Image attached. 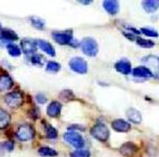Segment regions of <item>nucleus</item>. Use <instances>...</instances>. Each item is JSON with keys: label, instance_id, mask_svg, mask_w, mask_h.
I'll list each match as a JSON object with an SVG mask.
<instances>
[{"label": "nucleus", "instance_id": "nucleus-1", "mask_svg": "<svg viewBox=\"0 0 159 157\" xmlns=\"http://www.w3.org/2000/svg\"><path fill=\"white\" fill-rule=\"evenodd\" d=\"M91 135L99 141H106L110 136V131L103 122H98L91 128Z\"/></svg>", "mask_w": 159, "mask_h": 157}, {"label": "nucleus", "instance_id": "nucleus-2", "mask_svg": "<svg viewBox=\"0 0 159 157\" xmlns=\"http://www.w3.org/2000/svg\"><path fill=\"white\" fill-rule=\"evenodd\" d=\"M82 51L88 57H95L98 53V45L92 38H85L81 43Z\"/></svg>", "mask_w": 159, "mask_h": 157}, {"label": "nucleus", "instance_id": "nucleus-3", "mask_svg": "<svg viewBox=\"0 0 159 157\" xmlns=\"http://www.w3.org/2000/svg\"><path fill=\"white\" fill-rule=\"evenodd\" d=\"M16 136L21 141H30L35 136V130L30 125H21L19 126L16 131Z\"/></svg>", "mask_w": 159, "mask_h": 157}, {"label": "nucleus", "instance_id": "nucleus-4", "mask_svg": "<svg viewBox=\"0 0 159 157\" xmlns=\"http://www.w3.org/2000/svg\"><path fill=\"white\" fill-rule=\"evenodd\" d=\"M63 138H64L65 141L68 142L69 145H71L72 147L76 148V149L83 148L84 145H85L84 138L82 137L81 134H79V133H76V132H72V131L64 133Z\"/></svg>", "mask_w": 159, "mask_h": 157}, {"label": "nucleus", "instance_id": "nucleus-5", "mask_svg": "<svg viewBox=\"0 0 159 157\" xmlns=\"http://www.w3.org/2000/svg\"><path fill=\"white\" fill-rule=\"evenodd\" d=\"M4 101L11 108L16 109V108H19L23 104L24 99L21 92H19V91H13V92H10L5 95Z\"/></svg>", "mask_w": 159, "mask_h": 157}, {"label": "nucleus", "instance_id": "nucleus-6", "mask_svg": "<svg viewBox=\"0 0 159 157\" xmlns=\"http://www.w3.org/2000/svg\"><path fill=\"white\" fill-rule=\"evenodd\" d=\"M69 66L73 71H75V72L81 73V75L86 73L87 70H88L87 62L85 61L84 59L79 58V57H75V58H72L71 60H70Z\"/></svg>", "mask_w": 159, "mask_h": 157}, {"label": "nucleus", "instance_id": "nucleus-7", "mask_svg": "<svg viewBox=\"0 0 159 157\" xmlns=\"http://www.w3.org/2000/svg\"><path fill=\"white\" fill-rule=\"evenodd\" d=\"M52 37L57 43H59L61 45L70 44L73 40L71 31H63V33H61V31H55V33L52 34Z\"/></svg>", "mask_w": 159, "mask_h": 157}, {"label": "nucleus", "instance_id": "nucleus-8", "mask_svg": "<svg viewBox=\"0 0 159 157\" xmlns=\"http://www.w3.org/2000/svg\"><path fill=\"white\" fill-rule=\"evenodd\" d=\"M112 128L117 132H128L131 129V125L124 119H115L112 122Z\"/></svg>", "mask_w": 159, "mask_h": 157}, {"label": "nucleus", "instance_id": "nucleus-9", "mask_svg": "<svg viewBox=\"0 0 159 157\" xmlns=\"http://www.w3.org/2000/svg\"><path fill=\"white\" fill-rule=\"evenodd\" d=\"M115 69L118 71V72L123 73V75H129L132 71L131 68V63H130L128 60H120L115 64Z\"/></svg>", "mask_w": 159, "mask_h": 157}, {"label": "nucleus", "instance_id": "nucleus-10", "mask_svg": "<svg viewBox=\"0 0 159 157\" xmlns=\"http://www.w3.org/2000/svg\"><path fill=\"white\" fill-rule=\"evenodd\" d=\"M62 105L59 102L53 101L49 104V106L47 107V114L50 118H58L61 113Z\"/></svg>", "mask_w": 159, "mask_h": 157}, {"label": "nucleus", "instance_id": "nucleus-11", "mask_svg": "<svg viewBox=\"0 0 159 157\" xmlns=\"http://www.w3.org/2000/svg\"><path fill=\"white\" fill-rule=\"evenodd\" d=\"M21 46L26 55H34V53L37 50V47H38L36 41H33V40H23L21 42Z\"/></svg>", "mask_w": 159, "mask_h": 157}, {"label": "nucleus", "instance_id": "nucleus-12", "mask_svg": "<svg viewBox=\"0 0 159 157\" xmlns=\"http://www.w3.org/2000/svg\"><path fill=\"white\" fill-rule=\"evenodd\" d=\"M37 43V46L41 48L42 50L45 51L47 55L52 56V57H55L56 56V51H55V48L52 47V45L47 41H44V40H37L36 41Z\"/></svg>", "mask_w": 159, "mask_h": 157}, {"label": "nucleus", "instance_id": "nucleus-13", "mask_svg": "<svg viewBox=\"0 0 159 157\" xmlns=\"http://www.w3.org/2000/svg\"><path fill=\"white\" fill-rule=\"evenodd\" d=\"M133 76H139V78H151L153 76V72L151 69L144 67V66H139L136 67L132 70Z\"/></svg>", "mask_w": 159, "mask_h": 157}, {"label": "nucleus", "instance_id": "nucleus-14", "mask_svg": "<svg viewBox=\"0 0 159 157\" xmlns=\"http://www.w3.org/2000/svg\"><path fill=\"white\" fill-rule=\"evenodd\" d=\"M126 114H127L128 118H129L132 122H134V124H140L141 121H143V118H141L140 112H139L138 110L134 109V108H130V109H128Z\"/></svg>", "mask_w": 159, "mask_h": 157}, {"label": "nucleus", "instance_id": "nucleus-15", "mask_svg": "<svg viewBox=\"0 0 159 157\" xmlns=\"http://www.w3.org/2000/svg\"><path fill=\"white\" fill-rule=\"evenodd\" d=\"M104 8L110 15H116L118 12V2L114 0H106L104 1Z\"/></svg>", "mask_w": 159, "mask_h": 157}, {"label": "nucleus", "instance_id": "nucleus-16", "mask_svg": "<svg viewBox=\"0 0 159 157\" xmlns=\"http://www.w3.org/2000/svg\"><path fill=\"white\" fill-rule=\"evenodd\" d=\"M13 80L10 76L2 75L0 76V91H5L11 89L13 86Z\"/></svg>", "mask_w": 159, "mask_h": 157}, {"label": "nucleus", "instance_id": "nucleus-17", "mask_svg": "<svg viewBox=\"0 0 159 157\" xmlns=\"http://www.w3.org/2000/svg\"><path fill=\"white\" fill-rule=\"evenodd\" d=\"M136 150H137V148L133 142H127V144L121 145L119 151L124 156H131L133 153L136 152Z\"/></svg>", "mask_w": 159, "mask_h": 157}, {"label": "nucleus", "instance_id": "nucleus-18", "mask_svg": "<svg viewBox=\"0 0 159 157\" xmlns=\"http://www.w3.org/2000/svg\"><path fill=\"white\" fill-rule=\"evenodd\" d=\"M159 7V2L157 0H146L143 1V7L147 13H153Z\"/></svg>", "mask_w": 159, "mask_h": 157}, {"label": "nucleus", "instance_id": "nucleus-19", "mask_svg": "<svg viewBox=\"0 0 159 157\" xmlns=\"http://www.w3.org/2000/svg\"><path fill=\"white\" fill-rule=\"evenodd\" d=\"M0 37L4 41H15L18 39L17 34L12 30H2L0 31Z\"/></svg>", "mask_w": 159, "mask_h": 157}, {"label": "nucleus", "instance_id": "nucleus-20", "mask_svg": "<svg viewBox=\"0 0 159 157\" xmlns=\"http://www.w3.org/2000/svg\"><path fill=\"white\" fill-rule=\"evenodd\" d=\"M11 122V115L5 110L0 108V129L7 127Z\"/></svg>", "mask_w": 159, "mask_h": 157}, {"label": "nucleus", "instance_id": "nucleus-21", "mask_svg": "<svg viewBox=\"0 0 159 157\" xmlns=\"http://www.w3.org/2000/svg\"><path fill=\"white\" fill-rule=\"evenodd\" d=\"M38 152L40 155L43 157H56L58 155V152L49 147H41Z\"/></svg>", "mask_w": 159, "mask_h": 157}, {"label": "nucleus", "instance_id": "nucleus-22", "mask_svg": "<svg viewBox=\"0 0 159 157\" xmlns=\"http://www.w3.org/2000/svg\"><path fill=\"white\" fill-rule=\"evenodd\" d=\"M136 43H137L140 47L143 48H151L155 45V43L151 40H147V39H141V38H137L136 39Z\"/></svg>", "mask_w": 159, "mask_h": 157}, {"label": "nucleus", "instance_id": "nucleus-23", "mask_svg": "<svg viewBox=\"0 0 159 157\" xmlns=\"http://www.w3.org/2000/svg\"><path fill=\"white\" fill-rule=\"evenodd\" d=\"M45 134L48 138H57V136H58L57 130L50 125H45Z\"/></svg>", "mask_w": 159, "mask_h": 157}, {"label": "nucleus", "instance_id": "nucleus-24", "mask_svg": "<svg viewBox=\"0 0 159 157\" xmlns=\"http://www.w3.org/2000/svg\"><path fill=\"white\" fill-rule=\"evenodd\" d=\"M7 51L12 57H19L21 55V50L20 48L15 44H8L7 45Z\"/></svg>", "mask_w": 159, "mask_h": 157}, {"label": "nucleus", "instance_id": "nucleus-25", "mask_svg": "<svg viewBox=\"0 0 159 157\" xmlns=\"http://www.w3.org/2000/svg\"><path fill=\"white\" fill-rule=\"evenodd\" d=\"M61 69V65L57 62H48L47 65H46V70L47 71H50V72H57Z\"/></svg>", "mask_w": 159, "mask_h": 157}, {"label": "nucleus", "instance_id": "nucleus-26", "mask_svg": "<svg viewBox=\"0 0 159 157\" xmlns=\"http://www.w3.org/2000/svg\"><path fill=\"white\" fill-rule=\"evenodd\" d=\"M140 31L143 34H144L146 36H148V37H154V38H157V37H158V33L154 30V28L143 27L140 30Z\"/></svg>", "mask_w": 159, "mask_h": 157}, {"label": "nucleus", "instance_id": "nucleus-27", "mask_svg": "<svg viewBox=\"0 0 159 157\" xmlns=\"http://www.w3.org/2000/svg\"><path fill=\"white\" fill-rule=\"evenodd\" d=\"M70 157H90V152L87 150H76L70 154Z\"/></svg>", "mask_w": 159, "mask_h": 157}, {"label": "nucleus", "instance_id": "nucleus-28", "mask_svg": "<svg viewBox=\"0 0 159 157\" xmlns=\"http://www.w3.org/2000/svg\"><path fill=\"white\" fill-rule=\"evenodd\" d=\"M32 24L35 26L36 28H39V30H42L45 26V22L42 19L40 18H32Z\"/></svg>", "mask_w": 159, "mask_h": 157}, {"label": "nucleus", "instance_id": "nucleus-29", "mask_svg": "<svg viewBox=\"0 0 159 157\" xmlns=\"http://www.w3.org/2000/svg\"><path fill=\"white\" fill-rule=\"evenodd\" d=\"M32 62H33V64H38V65H40V64H41V57L38 56V55L33 56Z\"/></svg>", "mask_w": 159, "mask_h": 157}, {"label": "nucleus", "instance_id": "nucleus-30", "mask_svg": "<svg viewBox=\"0 0 159 157\" xmlns=\"http://www.w3.org/2000/svg\"><path fill=\"white\" fill-rule=\"evenodd\" d=\"M36 99L40 104H44V103L46 102V98H45V95H43V94H38V95L36 96Z\"/></svg>", "mask_w": 159, "mask_h": 157}, {"label": "nucleus", "instance_id": "nucleus-31", "mask_svg": "<svg viewBox=\"0 0 159 157\" xmlns=\"http://www.w3.org/2000/svg\"><path fill=\"white\" fill-rule=\"evenodd\" d=\"M3 147L5 148V150H7V151H13L14 149V145H13V142H4L3 144Z\"/></svg>", "mask_w": 159, "mask_h": 157}, {"label": "nucleus", "instance_id": "nucleus-32", "mask_svg": "<svg viewBox=\"0 0 159 157\" xmlns=\"http://www.w3.org/2000/svg\"><path fill=\"white\" fill-rule=\"evenodd\" d=\"M80 3H82V4H90V3H92V1L91 0H89V1H80Z\"/></svg>", "mask_w": 159, "mask_h": 157}, {"label": "nucleus", "instance_id": "nucleus-33", "mask_svg": "<svg viewBox=\"0 0 159 157\" xmlns=\"http://www.w3.org/2000/svg\"><path fill=\"white\" fill-rule=\"evenodd\" d=\"M0 30H1V24H0Z\"/></svg>", "mask_w": 159, "mask_h": 157}]
</instances>
